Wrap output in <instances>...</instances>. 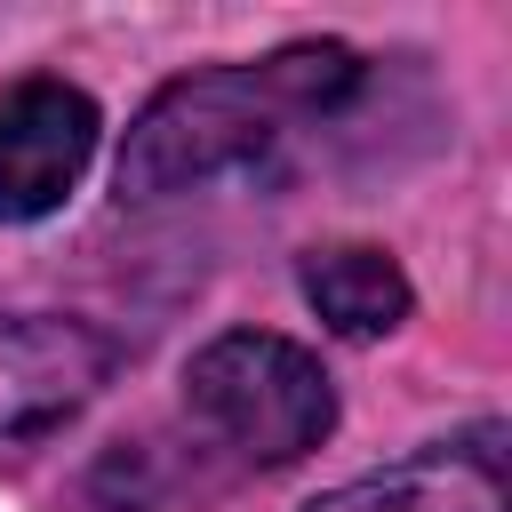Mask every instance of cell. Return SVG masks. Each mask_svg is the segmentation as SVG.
Listing matches in <instances>:
<instances>
[{
  "instance_id": "cell-2",
  "label": "cell",
  "mask_w": 512,
  "mask_h": 512,
  "mask_svg": "<svg viewBox=\"0 0 512 512\" xmlns=\"http://www.w3.org/2000/svg\"><path fill=\"white\" fill-rule=\"evenodd\" d=\"M184 416L240 472H280L336 432V384L280 328H224L184 360Z\"/></svg>"
},
{
  "instance_id": "cell-4",
  "label": "cell",
  "mask_w": 512,
  "mask_h": 512,
  "mask_svg": "<svg viewBox=\"0 0 512 512\" xmlns=\"http://www.w3.org/2000/svg\"><path fill=\"white\" fill-rule=\"evenodd\" d=\"M104 112L64 72H24L0 88V224L56 216L88 176Z\"/></svg>"
},
{
  "instance_id": "cell-5",
  "label": "cell",
  "mask_w": 512,
  "mask_h": 512,
  "mask_svg": "<svg viewBox=\"0 0 512 512\" xmlns=\"http://www.w3.org/2000/svg\"><path fill=\"white\" fill-rule=\"evenodd\" d=\"M304 512H512V472H504V424H472L456 440H424Z\"/></svg>"
},
{
  "instance_id": "cell-3",
  "label": "cell",
  "mask_w": 512,
  "mask_h": 512,
  "mask_svg": "<svg viewBox=\"0 0 512 512\" xmlns=\"http://www.w3.org/2000/svg\"><path fill=\"white\" fill-rule=\"evenodd\" d=\"M120 376V336L72 312H0V456L64 432Z\"/></svg>"
},
{
  "instance_id": "cell-6",
  "label": "cell",
  "mask_w": 512,
  "mask_h": 512,
  "mask_svg": "<svg viewBox=\"0 0 512 512\" xmlns=\"http://www.w3.org/2000/svg\"><path fill=\"white\" fill-rule=\"evenodd\" d=\"M296 280H304V304H312L336 336H360V344H368V336H392V328L408 320V304H416L400 256L376 248V240H328V248H312V256L296 264Z\"/></svg>"
},
{
  "instance_id": "cell-1",
  "label": "cell",
  "mask_w": 512,
  "mask_h": 512,
  "mask_svg": "<svg viewBox=\"0 0 512 512\" xmlns=\"http://www.w3.org/2000/svg\"><path fill=\"white\" fill-rule=\"evenodd\" d=\"M352 88H360V56L344 40H296V48L248 56V64H200L128 120L112 184H120V200H168V192L240 176V168L272 160L288 144V128L328 120Z\"/></svg>"
}]
</instances>
